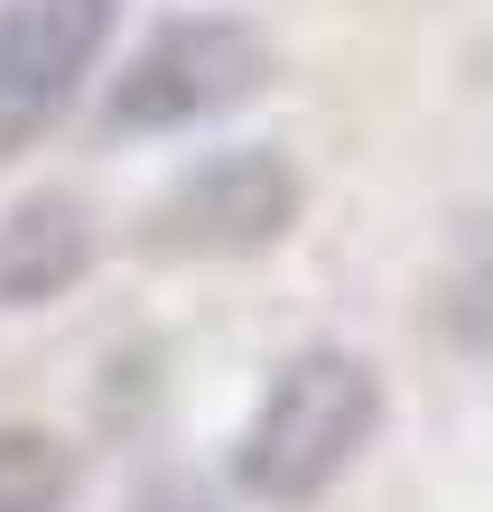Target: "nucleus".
<instances>
[{"instance_id": "obj_1", "label": "nucleus", "mask_w": 493, "mask_h": 512, "mask_svg": "<svg viewBox=\"0 0 493 512\" xmlns=\"http://www.w3.org/2000/svg\"><path fill=\"white\" fill-rule=\"evenodd\" d=\"M373 429H382L373 364L345 354V345H307L252 401L233 475H242V494H261V503H317L335 475L373 447Z\"/></svg>"}, {"instance_id": "obj_2", "label": "nucleus", "mask_w": 493, "mask_h": 512, "mask_svg": "<svg viewBox=\"0 0 493 512\" xmlns=\"http://www.w3.org/2000/svg\"><path fill=\"white\" fill-rule=\"evenodd\" d=\"M289 224H298V168L280 149H224V159L187 168L140 215V252H159V261H242V252H270Z\"/></svg>"}, {"instance_id": "obj_3", "label": "nucleus", "mask_w": 493, "mask_h": 512, "mask_svg": "<svg viewBox=\"0 0 493 512\" xmlns=\"http://www.w3.org/2000/svg\"><path fill=\"white\" fill-rule=\"evenodd\" d=\"M270 84V47L261 28L242 19H177L159 28L112 84V131H187V122H214V112L252 103Z\"/></svg>"}, {"instance_id": "obj_4", "label": "nucleus", "mask_w": 493, "mask_h": 512, "mask_svg": "<svg viewBox=\"0 0 493 512\" xmlns=\"http://www.w3.org/2000/svg\"><path fill=\"white\" fill-rule=\"evenodd\" d=\"M112 38V0H0V140L66 112Z\"/></svg>"}, {"instance_id": "obj_5", "label": "nucleus", "mask_w": 493, "mask_h": 512, "mask_svg": "<svg viewBox=\"0 0 493 512\" xmlns=\"http://www.w3.org/2000/svg\"><path fill=\"white\" fill-rule=\"evenodd\" d=\"M94 261V224L75 196H19L0 215V308H47Z\"/></svg>"}, {"instance_id": "obj_6", "label": "nucleus", "mask_w": 493, "mask_h": 512, "mask_svg": "<svg viewBox=\"0 0 493 512\" xmlns=\"http://www.w3.org/2000/svg\"><path fill=\"white\" fill-rule=\"evenodd\" d=\"M75 485V457L47 429H0V512H56Z\"/></svg>"}, {"instance_id": "obj_7", "label": "nucleus", "mask_w": 493, "mask_h": 512, "mask_svg": "<svg viewBox=\"0 0 493 512\" xmlns=\"http://www.w3.org/2000/svg\"><path fill=\"white\" fill-rule=\"evenodd\" d=\"M456 336H466L475 354H493V270L456 280Z\"/></svg>"}, {"instance_id": "obj_8", "label": "nucleus", "mask_w": 493, "mask_h": 512, "mask_svg": "<svg viewBox=\"0 0 493 512\" xmlns=\"http://www.w3.org/2000/svg\"><path fill=\"white\" fill-rule=\"evenodd\" d=\"M131 512H214V494H205V485H187V475H168V485H149Z\"/></svg>"}]
</instances>
